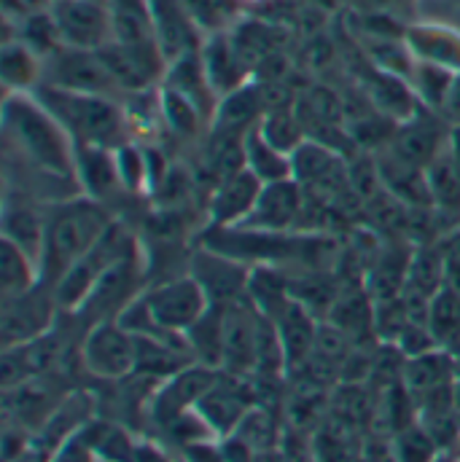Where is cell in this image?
<instances>
[{
    "label": "cell",
    "instance_id": "1",
    "mask_svg": "<svg viewBox=\"0 0 460 462\" xmlns=\"http://www.w3.org/2000/svg\"><path fill=\"white\" fill-rule=\"evenodd\" d=\"M5 143L38 172L76 178V143L33 92H8L3 106Z\"/></svg>",
    "mask_w": 460,
    "mask_h": 462
},
{
    "label": "cell",
    "instance_id": "2",
    "mask_svg": "<svg viewBox=\"0 0 460 462\" xmlns=\"http://www.w3.org/2000/svg\"><path fill=\"white\" fill-rule=\"evenodd\" d=\"M111 221L108 208L87 194L46 208V231L38 261L43 282L57 285L98 245Z\"/></svg>",
    "mask_w": 460,
    "mask_h": 462
},
{
    "label": "cell",
    "instance_id": "3",
    "mask_svg": "<svg viewBox=\"0 0 460 462\" xmlns=\"http://www.w3.org/2000/svg\"><path fill=\"white\" fill-rule=\"evenodd\" d=\"M33 95L65 126L76 145L118 148L129 143V116L118 108L114 97L68 92L49 84H41Z\"/></svg>",
    "mask_w": 460,
    "mask_h": 462
},
{
    "label": "cell",
    "instance_id": "4",
    "mask_svg": "<svg viewBox=\"0 0 460 462\" xmlns=\"http://www.w3.org/2000/svg\"><path fill=\"white\" fill-rule=\"evenodd\" d=\"M143 304L151 318L148 337H159V339H186V334L213 307L205 288L189 272L146 288Z\"/></svg>",
    "mask_w": 460,
    "mask_h": 462
},
{
    "label": "cell",
    "instance_id": "5",
    "mask_svg": "<svg viewBox=\"0 0 460 462\" xmlns=\"http://www.w3.org/2000/svg\"><path fill=\"white\" fill-rule=\"evenodd\" d=\"M57 89L68 92H81V95H100V97H114L124 95L111 76L108 65L103 62L100 51H87V49H70L62 46L52 57L43 60V81Z\"/></svg>",
    "mask_w": 460,
    "mask_h": 462
},
{
    "label": "cell",
    "instance_id": "6",
    "mask_svg": "<svg viewBox=\"0 0 460 462\" xmlns=\"http://www.w3.org/2000/svg\"><path fill=\"white\" fill-rule=\"evenodd\" d=\"M84 368L106 382H121L137 371V337L118 320L89 326L81 345Z\"/></svg>",
    "mask_w": 460,
    "mask_h": 462
},
{
    "label": "cell",
    "instance_id": "7",
    "mask_svg": "<svg viewBox=\"0 0 460 462\" xmlns=\"http://www.w3.org/2000/svg\"><path fill=\"white\" fill-rule=\"evenodd\" d=\"M57 293L54 285L41 282L33 291L3 299V349L22 346L46 337L57 320Z\"/></svg>",
    "mask_w": 460,
    "mask_h": 462
},
{
    "label": "cell",
    "instance_id": "8",
    "mask_svg": "<svg viewBox=\"0 0 460 462\" xmlns=\"http://www.w3.org/2000/svg\"><path fill=\"white\" fill-rule=\"evenodd\" d=\"M62 46L100 51L114 41L108 0H52L49 5Z\"/></svg>",
    "mask_w": 460,
    "mask_h": 462
},
{
    "label": "cell",
    "instance_id": "9",
    "mask_svg": "<svg viewBox=\"0 0 460 462\" xmlns=\"http://www.w3.org/2000/svg\"><path fill=\"white\" fill-rule=\"evenodd\" d=\"M219 376H221L219 368H211L202 363H189L186 368L162 379L156 393L148 398L151 420L162 428H170L175 420H181L183 414L197 409V403L205 398V393L216 384Z\"/></svg>",
    "mask_w": 460,
    "mask_h": 462
},
{
    "label": "cell",
    "instance_id": "10",
    "mask_svg": "<svg viewBox=\"0 0 460 462\" xmlns=\"http://www.w3.org/2000/svg\"><path fill=\"white\" fill-rule=\"evenodd\" d=\"M189 274L205 288L213 304H234L248 299L250 269H245L242 261L231 258L227 253H219L213 247H200L192 255Z\"/></svg>",
    "mask_w": 460,
    "mask_h": 462
},
{
    "label": "cell",
    "instance_id": "11",
    "mask_svg": "<svg viewBox=\"0 0 460 462\" xmlns=\"http://www.w3.org/2000/svg\"><path fill=\"white\" fill-rule=\"evenodd\" d=\"M302 210H305V186L302 183H296L294 178L264 183L250 216L239 226H231V229L280 234V231L291 229L302 218Z\"/></svg>",
    "mask_w": 460,
    "mask_h": 462
},
{
    "label": "cell",
    "instance_id": "12",
    "mask_svg": "<svg viewBox=\"0 0 460 462\" xmlns=\"http://www.w3.org/2000/svg\"><path fill=\"white\" fill-rule=\"evenodd\" d=\"M261 189H264V183L248 167H242V170L231 172L227 178H221L213 186V194H211V202H208L211 226L213 229L239 226L250 216Z\"/></svg>",
    "mask_w": 460,
    "mask_h": 462
},
{
    "label": "cell",
    "instance_id": "13",
    "mask_svg": "<svg viewBox=\"0 0 460 462\" xmlns=\"http://www.w3.org/2000/svg\"><path fill=\"white\" fill-rule=\"evenodd\" d=\"M253 409V401L248 398V387L242 384V376L224 374L216 379V384L205 393V398L197 403V414L208 422L216 439L231 436L242 417Z\"/></svg>",
    "mask_w": 460,
    "mask_h": 462
},
{
    "label": "cell",
    "instance_id": "14",
    "mask_svg": "<svg viewBox=\"0 0 460 462\" xmlns=\"http://www.w3.org/2000/svg\"><path fill=\"white\" fill-rule=\"evenodd\" d=\"M453 134H447V118L442 114H415L401 124V129L393 134L390 148L418 164V167H428L431 159L450 143Z\"/></svg>",
    "mask_w": 460,
    "mask_h": 462
},
{
    "label": "cell",
    "instance_id": "15",
    "mask_svg": "<svg viewBox=\"0 0 460 462\" xmlns=\"http://www.w3.org/2000/svg\"><path fill=\"white\" fill-rule=\"evenodd\" d=\"M148 11H151V22L156 30V41L167 62L202 46V38H200L202 30L189 16L181 0H148Z\"/></svg>",
    "mask_w": 460,
    "mask_h": 462
},
{
    "label": "cell",
    "instance_id": "16",
    "mask_svg": "<svg viewBox=\"0 0 460 462\" xmlns=\"http://www.w3.org/2000/svg\"><path fill=\"white\" fill-rule=\"evenodd\" d=\"M202 49V46H200ZM194 49V51H186L181 57H175L170 65H167V73H164V87L178 92L181 97H186L189 103H194L202 114L213 121L216 108H219V95L208 79V70H205V62H202V51Z\"/></svg>",
    "mask_w": 460,
    "mask_h": 462
},
{
    "label": "cell",
    "instance_id": "17",
    "mask_svg": "<svg viewBox=\"0 0 460 462\" xmlns=\"http://www.w3.org/2000/svg\"><path fill=\"white\" fill-rule=\"evenodd\" d=\"M202 62L208 70V79L219 95V100H224L227 95L242 89L248 84V70L250 65L242 60V54L237 51L234 41H231L230 30L224 32H213L202 41Z\"/></svg>",
    "mask_w": 460,
    "mask_h": 462
},
{
    "label": "cell",
    "instance_id": "18",
    "mask_svg": "<svg viewBox=\"0 0 460 462\" xmlns=\"http://www.w3.org/2000/svg\"><path fill=\"white\" fill-rule=\"evenodd\" d=\"M272 323L277 328L280 345L286 352V365L288 368L305 365L307 357L315 352V342H318V326H315L310 310L302 301L291 299V304Z\"/></svg>",
    "mask_w": 460,
    "mask_h": 462
},
{
    "label": "cell",
    "instance_id": "19",
    "mask_svg": "<svg viewBox=\"0 0 460 462\" xmlns=\"http://www.w3.org/2000/svg\"><path fill=\"white\" fill-rule=\"evenodd\" d=\"M407 46L415 60L460 73V32L442 24L407 27Z\"/></svg>",
    "mask_w": 460,
    "mask_h": 462
},
{
    "label": "cell",
    "instance_id": "20",
    "mask_svg": "<svg viewBox=\"0 0 460 462\" xmlns=\"http://www.w3.org/2000/svg\"><path fill=\"white\" fill-rule=\"evenodd\" d=\"M43 231H46V208L41 210L33 202H24V199L16 202V199L5 197V205H3V239H11L24 253H30L35 261H41Z\"/></svg>",
    "mask_w": 460,
    "mask_h": 462
},
{
    "label": "cell",
    "instance_id": "21",
    "mask_svg": "<svg viewBox=\"0 0 460 462\" xmlns=\"http://www.w3.org/2000/svg\"><path fill=\"white\" fill-rule=\"evenodd\" d=\"M450 355L453 352H447V349L439 346V349H431L426 355L409 357L407 365H404V390L415 401H420L423 395H428V393H434L439 387L453 384V379H455V363H453Z\"/></svg>",
    "mask_w": 460,
    "mask_h": 462
},
{
    "label": "cell",
    "instance_id": "22",
    "mask_svg": "<svg viewBox=\"0 0 460 462\" xmlns=\"http://www.w3.org/2000/svg\"><path fill=\"white\" fill-rule=\"evenodd\" d=\"M261 124V121H258ZM253 126L245 140H242V153H245V167L261 180V183H275V180H288L294 178V164H291V153H286L283 148H277L272 140H267V134L261 132V126Z\"/></svg>",
    "mask_w": 460,
    "mask_h": 462
},
{
    "label": "cell",
    "instance_id": "23",
    "mask_svg": "<svg viewBox=\"0 0 460 462\" xmlns=\"http://www.w3.org/2000/svg\"><path fill=\"white\" fill-rule=\"evenodd\" d=\"M0 73L5 92H35L43 81V60L22 41L5 35L0 54Z\"/></svg>",
    "mask_w": 460,
    "mask_h": 462
},
{
    "label": "cell",
    "instance_id": "24",
    "mask_svg": "<svg viewBox=\"0 0 460 462\" xmlns=\"http://www.w3.org/2000/svg\"><path fill=\"white\" fill-rule=\"evenodd\" d=\"M41 282L43 277H41L38 261L30 253H24L19 245H14L11 239H3L0 242V296L3 299L22 296Z\"/></svg>",
    "mask_w": 460,
    "mask_h": 462
},
{
    "label": "cell",
    "instance_id": "25",
    "mask_svg": "<svg viewBox=\"0 0 460 462\" xmlns=\"http://www.w3.org/2000/svg\"><path fill=\"white\" fill-rule=\"evenodd\" d=\"M428 328L442 349L460 345V291L445 285L428 304Z\"/></svg>",
    "mask_w": 460,
    "mask_h": 462
},
{
    "label": "cell",
    "instance_id": "26",
    "mask_svg": "<svg viewBox=\"0 0 460 462\" xmlns=\"http://www.w3.org/2000/svg\"><path fill=\"white\" fill-rule=\"evenodd\" d=\"M291 164H294V180L302 183V186H324L340 170L337 156L329 148H324L318 143H310V140H305L291 153Z\"/></svg>",
    "mask_w": 460,
    "mask_h": 462
},
{
    "label": "cell",
    "instance_id": "27",
    "mask_svg": "<svg viewBox=\"0 0 460 462\" xmlns=\"http://www.w3.org/2000/svg\"><path fill=\"white\" fill-rule=\"evenodd\" d=\"M87 436H89L98 462H135L137 441H132V436L124 428H118L114 422L92 420L87 425Z\"/></svg>",
    "mask_w": 460,
    "mask_h": 462
},
{
    "label": "cell",
    "instance_id": "28",
    "mask_svg": "<svg viewBox=\"0 0 460 462\" xmlns=\"http://www.w3.org/2000/svg\"><path fill=\"white\" fill-rule=\"evenodd\" d=\"M159 111H162V118L167 121V126L183 140H194L200 134L202 124L211 121L194 103H189L186 97H181L178 92H173L167 87L159 95Z\"/></svg>",
    "mask_w": 460,
    "mask_h": 462
},
{
    "label": "cell",
    "instance_id": "29",
    "mask_svg": "<svg viewBox=\"0 0 460 462\" xmlns=\"http://www.w3.org/2000/svg\"><path fill=\"white\" fill-rule=\"evenodd\" d=\"M202 32H224L237 19L239 0H181Z\"/></svg>",
    "mask_w": 460,
    "mask_h": 462
},
{
    "label": "cell",
    "instance_id": "30",
    "mask_svg": "<svg viewBox=\"0 0 460 462\" xmlns=\"http://www.w3.org/2000/svg\"><path fill=\"white\" fill-rule=\"evenodd\" d=\"M231 436H237L239 441H245V444L258 455V452H267V449L275 444V422H272V417L267 414V409L253 406V409L242 417V422L237 425V430H234Z\"/></svg>",
    "mask_w": 460,
    "mask_h": 462
},
{
    "label": "cell",
    "instance_id": "31",
    "mask_svg": "<svg viewBox=\"0 0 460 462\" xmlns=\"http://www.w3.org/2000/svg\"><path fill=\"white\" fill-rule=\"evenodd\" d=\"M437 439L426 430V425H407L396 439V455L401 462H434Z\"/></svg>",
    "mask_w": 460,
    "mask_h": 462
},
{
    "label": "cell",
    "instance_id": "32",
    "mask_svg": "<svg viewBox=\"0 0 460 462\" xmlns=\"http://www.w3.org/2000/svg\"><path fill=\"white\" fill-rule=\"evenodd\" d=\"M52 462H98L89 436H87V425L60 444V449L52 455Z\"/></svg>",
    "mask_w": 460,
    "mask_h": 462
},
{
    "label": "cell",
    "instance_id": "33",
    "mask_svg": "<svg viewBox=\"0 0 460 462\" xmlns=\"http://www.w3.org/2000/svg\"><path fill=\"white\" fill-rule=\"evenodd\" d=\"M3 3V14H5V22H16V19H24L30 14H38L43 8L52 5V0H0Z\"/></svg>",
    "mask_w": 460,
    "mask_h": 462
},
{
    "label": "cell",
    "instance_id": "34",
    "mask_svg": "<svg viewBox=\"0 0 460 462\" xmlns=\"http://www.w3.org/2000/svg\"><path fill=\"white\" fill-rule=\"evenodd\" d=\"M439 114L447 118V124L460 126V73H455V81H453V87L447 92V100H445Z\"/></svg>",
    "mask_w": 460,
    "mask_h": 462
},
{
    "label": "cell",
    "instance_id": "35",
    "mask_svg": "<svg viewBox=\"0 0 460 462\" xmlns=\"http://www.w3.org/2000/svg\"><path fill=\"white\" fill-rule=\"evenodd\" d=\"M135 462H173V457H170L162 447H156V444H151V441H137Z\"/></svg>",
    "mask_w": 460,
    "mask_h": 462
}]
</instances>
